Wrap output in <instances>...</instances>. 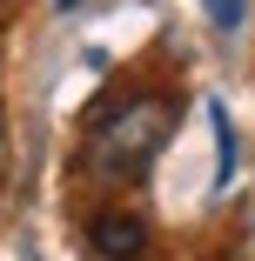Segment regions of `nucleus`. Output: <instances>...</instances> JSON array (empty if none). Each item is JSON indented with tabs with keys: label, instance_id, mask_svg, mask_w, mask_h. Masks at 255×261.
I'll return each mask as SVG.
<instances>
[{
	"label": "nucleus",
	"instance_id": "obj_3",
	"mask_svg": "<svg viewBox=\"0 0 255 261\" xmlns=\"http://www.w3.org/2000/svg\"><path fill=\"white\" fill-rule=\"evenodd\" d=\"M208 7H215V20H222V27H235V20H242V0H208Z\"/></svg>",
	"mask_w": 255,
	"mask_h": 261
},
{
	"label": "nucleus",
	"instance_id": "obj_4",
	"mask_svg": "<svg viewBox=\"0 0 255 261\" xmlns=\"http://www.w3.org/2000/svg\"><path fill=\"white\" fill-rule=\"evenodd\" d=\"M0 194H7V100H0Z\"/></svg>",
	"mask_w": 255,
	"mask_h": 261
},
{
	"label": "nucleus",
	"instance_id": "obj_2",
	"mask_svg": "<svg viewBox=\"0 0 255 261\" xmlns=\"http://www.w3.org/2000/svg\"><path fill=\"white\" fill-rule=\"evenodd\" d=\"M87 241H94L101 261H134V254H148V221H141V215H121V207H108V215L87 221Z\"/></svg>",
	"mask_w": 255,
	"mask_h": 261
},
{
	"label": "nucleus",
	"instance_id": "obj_1",
	"mask_svg": "<svg viewBox=\"0 0 255 261\" xmlns=\"http://www.w3.org/2000/svg\"><path fill=\"white\" fill-rule=\"evenodd\" d=\"M168 134H175V100H168V94H128V100H114V108L94 121V134H87V168L108 174V181H134V174H148V161L168 147Z\"/></svg>",
	"mask_w": 255,
	"mask_h": 261
},
{
	"label": "nucleus",
	"instance_id": "obj_5",
	"mask_svg": "<svg viewBox=\"0 0 255 261\" xmlns=\"http://www.w3.org/2000/svg\"><path fill=\"white\" fill-rule=\"evenodd\" d=\"M134 261H141V254H134Z\"/></svg>",
	"mask_w": 255,
	"mask_h": 261
}]
</instances>
